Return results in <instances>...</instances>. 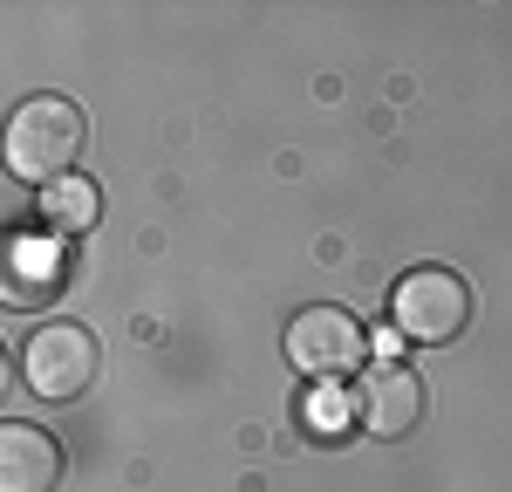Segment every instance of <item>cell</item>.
Instances as JSON below:
<instances>
[{
  "label": "cell",
  "mask_w": 512,
  "mask_h": 492,
  "mask_svg": "<svg viewBox=\"0 0 512 492\" xmlns=\"http://www.w3.org/2000/svg\"><path fill=\"white\" fill-rule=\"evenodd\" d=\"M76 151H82V110L62 103V96H28L7 117V171L14 178L55 185V178H69Z\"/></svg>",
  "instance_id": "6da1fadb"
},
{
  "label": "cell",
  "mask_w": 512,
  "mask_h": 492,
  "mask_svg": "<svg viewBox=\"0 0 512 492\" xmlns=\"http://www.w3.org/2000/svg\"><path fill=\"white\" fill-rule=\"evenodd\" d=\"M390 322H396V335H410V342H451L458 328L472 322V287L458 281L451 267H417V274L396 281Z\"/></svg>",
  "instance_id": "7a4b0ae2"
},
{
  "label": "cell",
  "mask_w": 512,
  "mask_h": 492,
  "mask_svg": "<svg viewBox=\"0 0 512 492\" xmlns=\"http://www.w3.org/2000/svg\"><path fill=\"white\" fill-rule=\"evenodd\" d=\"M96 335L82 322H48L28 335V349H21V376H28V390L48 397V404H69L82 397L89 383H96Z\"/></svg>",
  "instance_id": "3957f363"
},
{
  "label": "cell",
  "mask_w": 512,
  "mask_h": 492,
  "mask_svg": "<svg viewBox=\"0 0 512 492\" xmlns=\"http://www.w3.org/2000/svg\"><path fill=\"white\" fill-rule=\"evenodd\" d=\"M362 356H369V335L349 308H301L287 322V363L315 383H342L349 369H362Z\"/></svg>",
  "instance_id": "277c9868"
},
{
  "label": "cell",
  "mask_w": 512,
  "mask_h": 492,
  "mask_svg": "<svg viewBox=\"0 0 512 492\" xmlns=\"http://www.w3.org/2000/svg\"><path fill=\"white\" fill-rule=\"evenodd\" d=\"M355 404H362V431L403 438V431H417V417H424V383H417V369H403V363H376L362 376Z\"/></svg>",
  "instance_id": "5b68a950"
},
{
  "label": "cell",
  "mask_w": 512,
  "mask_h": 492,
  "mask_svg": "<svg viewBox=\"0 0 512 492\" xmlns=\"http://www.w3.org/2000/svg\"><path fill=\"white\" fill-rule=\"evenodd\" d=\"M62 486V445L41 424L0 431V492H55Z\"/></svg>",
  "instance_id": "8992f818"
},
{
  "label": "cell",
  "mask_w": 512,
  "mask_h": 492,
  "mask_svg": "<svg viewBox=\"0 0 512 492\" xmlns=\"http://www.w3.org/2000/svg\"><path fill=\"white\" fill-rule=\"evenodd\" d=\"M35 212H41V226H48V233H62V240H69V233H89V226H96L103 199H96V185H89V178L69 171V178H55V185H41V192H35Z\"/></svg>",
  "instance_id": "52a82bcc"
},
{
  "label": "cell",
  "mask_w": 512,
  "mask_h": 492,
  "mask_svg": "<svg viewBox=\"0 0 512 492\" xmlns=\"http://www.w3.org/2000/svg\"><path fill=\"white\" fill-rule=\"evenodd\" d=\"M55 281H62V253L48 240H14V260H7V294H14V308H35Z\"/></svg>",
  "instance_id": "ba28073f"
},
{
  "label": "cell",
  "mask_w": 512,
  "mask_h": 492,
  "mask_svg": "<svg viewBox=\"0 0 512 492\" xmlns=\"http://www.w3.org/2000/svg\"><path fill=\"white\" fill-rule=\"evenodd\" d=\"M355 424H362V404H355L342 383H315V390L301 397V431H308L315 445H335V438H349Z\"/></svg>",
  "instance_id": "9c48e42d"
},
{
  "label": "cell",
  "mask_w": 512,
  "mask_h": 492,
  "mask_svg": "<svg viewBox=\"0 0 512 492\" xmlns=\"http://www.w3.org/2000/svg\"><path fill=\"white\" fill-rule=\"evenodd\" d=\"M376 356H383V363H396V356H403V335H390V328H383V335H376Z\"/></svg>",
  "instance_id": "30bf717a"
}]
</instances>
